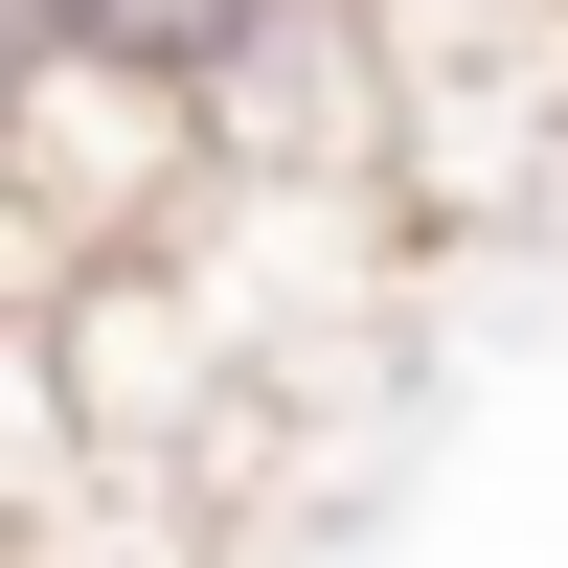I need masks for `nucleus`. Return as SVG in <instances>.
Segmentation results:
<instances>
[{"mask_svg": "<svg viewBox=\"0 0 568 568\" xmlns=\"http://www.w3.org/2000/svg\"><path fill=\"white\" fill-rule=\"evenodd\" d=\"M45 23H69V45H114V69H205L251 0H45Z\"/></svg>", "mask_w": 568, "mask_h": 568, "instance_id": "7ed1b4c3", "label": "nucleus"}, {"mask_svg": "<svg viewBox=\"0 0 568 568\" xmlns=\"http://www.w3.org/2000/svg\"><path fill=\"white\" fill-rule=\"evenodd\" d=\"M182 182H205V91L182 69H114V45H69V23L0 69V205H45L69 251H136Z\"/></svg>", "mask_w": 568, "mask_h": 568, "instance_id": "f03ea898", "label": "nucleus"}, {"mask_svg": "<svg viewBox=\"0 0 568 568\" xmlns=\"http://www.w3.org/2000/svg\"><path fill=\"white\" fill-rule=\"evenodd\" d=\"M387 23H409V0H387Z\"/></svg>", "mask_w": 568, "mask_h": 568, "instance_id": "20e7f679", "label": "nucleus"}, {"mask_svg": "<svg viewBox=\"0 0 568 568\" xmlns=\"http://www.w3.org/2000/svg\"><path fill=\"white\" fill-rule=\"evenodd\" d=\"M364 45H387V114H364V182L409 205V251L433 227H524L568 182V0H364Z\"/></svg>", "mask_w": 568, "mask_h": 568, "instance_id": "f257e3e1", "label": "nucleus"}]
</instances>
